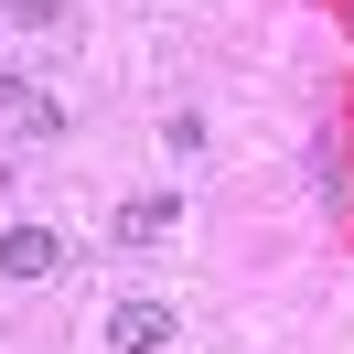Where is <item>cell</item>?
<instances>
[{"mask_svg":"<svg viewBox=\"0 0 354 354\" xmlns=\"http://www.w3.org/2000/svg\"><path fill=\"white\" fill-rule=\"evenodd\" d=\"M54 268H65V236L54 225H11L0 236V279H54Z\"/></svg>","mask_w":354,"mask_h":354,"instance_id":"1","label":"cell"},{"mask_svg":"<svg viewBox=\"0 0 354 354\" xmlns=\"http://www.w3.org/2000/svg\"><path fill=\"white\" fill-rule=\"evenodd\" d=\"M172 215H183L172 194H140V204H118V247H161V236H172Z\"/></svg>","mask_w":354,"mask_h":354,"instance_id":"3","label":"cell"},{"mask_svg":"<svg viewBox=\"0 0 354 354\" xmlns=\"http://www.w3.org/2000/svg\"><path fill=\"white\" fill-rule=\"evenodd\" d=\"M108 344L118 354H161V344H172V301H118L108 311Z\"/></svg>","mask_w":354,"mask_h":354,"instance_id":"2","label":"cell"}]
</instances>
